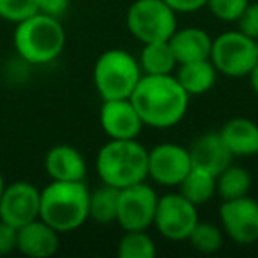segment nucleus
<instances>
[{
	"mask_svg": "<svg viewBox=\"0 0 258 258\" xmlns=\"http://www.w3.org/2000/svg\"><path fill=\"white\" fill-rule=\"evenodd\" d=\"M41 189L27 180L6 184V189L0 198V219L15 228L27 225L39 218Z\"/></svg>",
	"mask_w": 258,
	"mask_h": 258,
	"instance_id": "f8f14e48",
	"label": "nucleus"
},
{
	"mask_svg": "<svg viewBox=\"0 0 258 258\" xmlns=\"http://www.w3.org/2000/svg\"><path fill=\"white\" fill-rule=\"evenodd\" d=\"M89 197L83 180H51L41 189L39 218L58 233L75 232L89 219Z\"/></svg>",
	"mask_w": 258,
	"mask_h": 258,
	"instance_id": "f03ea898",
	"label": "nucleus"
},
{
	"mask_svg": "<svg viewBox=\"0 0 258 258\" xmlns=\"http://www.w3.org/2000/svg\"><path fill=\"white\" fill-rule=\"evenodd\" d=\"M219 223L228 239L239 246H249L258 240V202L249 195L233 200H223Z\"/></svg>",
	"mask_w": 258,
	"mask_h": 258,
	"instance_id": "9d476101",
	"label": "nucleus"
},
{
	"mask_svg": "<svg viewBox=\"0 0 258 258\" xmlns=\"http://www.w3.org/2000/svg\"><path fill=\"white\" fill-rule=\"evenodd\" d=\"M177 187L184 198L200 207L216 197V175L200 168H191Z\"/></svg>",
	"mask_w": 258,
	"mask_h": 258,
	"instance_id": "4be33fe9",
	"label": "nucleus"
},
{
	"mask_svg": "<svg viewBox=\"0 0 258 258\" xmlns=\"http://www.w3.org/2000/svg\"><path fill=\"white\" fill-rule=\"evenodd\" d=\"M247 78H249V85H251V89H253V92L258 96V62H256V66L251 69V73L247 75Z\"/></svg>",
	"mask_w": 258,
	"mask_h": 258,
	"instance_id": "2f4dec72",
	"label": "nucleus"
},
{
	"mask_svg": "<svg viewBox=\"0 0 258 258\" xmlns=\"http://www.w3.org/2000/svg\"><path fill=\"white\" fill-rule=\"evenodd\" d=\"M251 186H253L251 173L239 165H228L216 177V195H219L221 200L246 197L249 195Z\"/></svg>",
	"mask_w": 258,
	"mask_h": 258,
	"instance_id": "5701e85b",
	"label": "nucleus"
},
{
	"mask_svg": "<svg viewBox=\"0 0 258 258\" xmlns=\"http://www.w3.org/2000/svg\"><path fill=\"white\" fill-rule=\"evenodd\" d=\"M191 165L218 177L228 165H232V152L223 142L219 131H209L197 138L189 147Z\"/></svg>",
	"mask_w": 258,
	"mask_h": 258,
	"instance_id": "4468645a",
	"label": "nucleus"
},
{
	"mask_svg": "<svg viewBox=\"0 0 258 258\" xmlns=\"http://www.w3.org/2000/svg\"><path fill=\"white\" fill-rule=\"evenodd\" d=\"M198 221V207L184 198L179 191L159 197L152 225L165 239L187 240Z\"/></svg>",
	"mask_w": 258,
	"mask_h": 258,
	"instance_id": "1a4fd4ad",
	"label": "nucleus"
},
{
	"mask_svg": "<svg viewBox=\"0 0 258 258\" xmlns=\"http://www.w3.org/2000/svg\"><path fill=\"white\" fill-rule=\"evenodd\" d=\"M69 6L71 0H37V13L60 20L68 13Z\"/></svg>",
	"mask_w": 258,
	"mask_h": 258,
	"instance_id": "c756f323",
	"label": "nucleus"
},
{
	"mask_svg": "<svg viewBox=\"0 0 258 258\" xmlns=\"http://www.w3.org/2000/svg\"><path fill=\"white\" fill-rule=\"evenodd\" d=\"M247 4H249V0H207L205 8L219 22L235 23Z\"/></svg>",
	"mask_w": 258,
	"mask_h": 258,
	"instance_id": "a878e982",
	"label": "nucleus"
},
{
	"mask_svg": "<svg viewBox=\"0 0 258 258\" xmlns=\"http://www.w3.org/2000/svg\"><path fill=\"white\" fill-rule=\"evenodd\" d=\"M209 60L218 75L226 78H246L258 62L256 43L240 30L223 32L212 39Z\"/></svg>",
	"mask_w": 258,
	"mask_h": 258,
	"instance_id": "0eeeda50",
	"label": "nucleus"
},
{
	"mask_svg": "<svg viewBox=\"0 0 258 258\" xmlns=\"http://www.w3.org/2000/svg\"><path fill=\"white\" fill-rule=\"evenodd\" d=\"M120 189L110 184L101 182L90 191L89 197V219L99 225H110L117 219V205Z\"/></svg>",
	"mask_w": 258,
	"mask_h": 258,
	"instance_id": "412c9836",
	"label": "nucleus"
},
{
	"mask_svg": "<svg viewBox=\"0 0 258 258\" xmlns=\"http://www.w3.org/2000/svg\"><path fill=\"white\" fill-rule=\"evenodd\" d=\"M37 13V0H0V18L18 23Z\"/></svg>",
	"mask_w": 258,
	"mask_h": 258,
	"instance_id": "bb28decb",
	"label": "nucleus"
},
{
	"mask_svg": "<svg viewBox=\"0 0 258 258\" xmlns=\"http://www.w3.org/2000/svg\"><path fill=\"white\" fill-rule=\"evenodd\" d=\"M138 64L144 75H173L179 66L168 41L144 44Z\"/></svg>",
	"mask_w": 258,
	"mask_h": 258,
	"instance_id": "aec40b11",
	"label": "nucleus"
},
{
	"mask_svg": "<svg viewBox=\"0 0 258 258\" xmlns=\"http://www.w3.org/2000/svg\"><path fill=\"white\" fill-rule=\"evenodd\" d=\"M235 23H237V30H240L247 37L256 41L258 39V2H249Z\"/></svg>",
	"mask_w": 258,
	"mask_h": 258,
	"instance_id": "cd10ccee",
	"label": "nucleus"
},
{
	"mask_svg": "<svg viewBox=\"0 0 258 258\" xmlns=\"http://www.w3.org/2000/svg\"><path fill=\"white\" fill-rule=\"evenodd\" d=\"M168 44L175 55L177 64H187L211 57L212 37L200 27H177L175 32L170 36Z\"/></svg>",
	"mask_w": 258,
	"mask_h": 258,
	"instance_id": "f3484780",
	"label": "nucleus"
},
{
	"mask_svg": "<svg viewBox=\"0 0 258 258\" xmlns=\"http://www.w3.org/2000/svg\"><path fill=\"white\" fill-rule=\"evenodd\" d=\"M223 142L233 158L258 154V124L246 117H233L219 129Z\"/></svg>",
	"mask_w": 258,
	"mask_h": 258,
	"instance_id": "a211bd4d",
	"label": "nucleus"
},
{
	"mask_svg": "<svg viewBox=\"0 0 258 258\" xmlns=\"http://www.w3.org/2000/svg\"><path fill=\"white\" fill-rule=\"evenodd\" d=\"M18 242V228L0 219V256L9 254L16 249Z\"/></svg>",
	"mask_w": 258,
	"mask_h": 258,
	"instance_id": "c85d7f7f",
	"label": "nucleus"
},
{
	"mask_svg": "<svg viewBox=\"0 0 258 258\" xmlns=\"http://www.w3.org/2000/svg\"><path fill=\"white\" fill-rule=\"evenodd\" d=\"M13 43L16 53L25 62L44 66L53 62L64 51L66 30L58 18L36 13L16 23Z\"/></svg>",
	"mask_w": 258,
	"mask_h": 258,
	"instance_id": "20e7f679",
	"label": "nucleus"
},
{
	"mask_svg": "<svg viewBox=\"0 0 258 258\" xmlns=\"http://www.w3.org/2000/svg\"><path fill=\"white\" fill-rule=\"evenodd\" d=\"M6 189V180H4V175H2V172H0V198H2V193H4Z\"/></svg>",
	"mask_w": 258,
	"mask_h": 258,
	"instance_id": "473e14b6",
	"label": "nucleus"
},
{
	"mask_svg": "<svg viewBox=\"0 0 258 258\" xmlns=\"http://www.w3.org/2000/svg\"><path fill=\"white\" fill-rule=\"evenodd\" d=\"M254 43H256V53H258V39H256V41H254Z\"/></svg>",
	"mask_w": 258,
	"mask_h": 258,
	"instance_id": "72a5a7b5",
	"label": "nucleus"
},
{
	"mask_svg": "<svg viewBox=\"0 0 258 258\" xmlns=\"http://www.w3.org/2000/svg\"><path fill=\"white\" fill-rule=\"evenodd\" d=\"M125 27L142 44L168 41L177 30V13L165 0H135L125 13Z\"/></svg>",
	"mask_w": 258,
	"mask_h": 258,
	"instance_id": "423d86ee",
	"label": "nucleus"
},
{
	"mask_svg": "<svg viewBox=\"0 0 258 258\" xmlns=\"http://www.w3.org/2000/svg\"><path fill=\"white\" fill-rule=\"evenodd\" d=\"M166 4L179 15V13H197L207 6V0H165Z\"/></svg>",
	"mask_w": 258,
	"mask_h": 258,
	"instance_id": "7c9ffc66",
	"label": "nucleus"
},
{
	"mask_svg": "<svg viewBox=\"0 0 258 258\" xmlns=\"http://www.w3.org/2000/svg\"><path fill=\"white\" fill-rule=\"evenodd\" d=\"M191 247L197 249L198 253L211 254L216 253L223 247L225 242V232L221 226L214 225L211 221H198L197 226L193 228V232L187 237Z\"/></svg>",
	"mask_w": 258,
	"mask_h": 258,
	"instance_id": "393cba45",
	"label": "nucleus"
},
{
	"mask_svg": "<svg viewBox=\"0 0 258 258\" xmlns=\"http://www.w3.org/2000/svg\"><path fill=\"white\" fill-rule=\"evenodd\" d=\"M60 233L41 218L18 228L16 249L30 258H48L58 251Z\"/></svg>",
	"mask_w": 258,
	"mask_h": 258,
	"instance_id": "2eb2a0df",
	"label": "nucleus"
},
{
	"mask_svg": "<svg viewBox=\"0 0 258 258\" xmlns=\"http://www.w3.org/2000/svg\"><path fill=\"white\" fill-rule=\"evenodd\" d=\"M129 99L144 125L154 129L177 125L189 108V96L173 75H144Z\"/></svg>",
	"mask_w": 258,
	"mask_h": 258,
	"instance_id": "f257e3e1",
	"label": "nucleus"
},
{
	"mask_svg": "<svg viewBox=\"0 0 258 258\" xmlns=\"http://www.w3.org/2000/svg\"><path fill=\"white\" fill-rule=\"evenodd\" d=\"M177 82L180 83L187 96H202L214 87L218 71L209 58L205 60H195L187 64H179L173 73Z\"/></svg>",
	"mask_w": 258,
	"mask_h": 258,
	"instance_id": "6ab92c4d",
	"label": "nucleus"
},
{
	"mask_svg": "<svg viewBox=\"0 0 258 258\" xmlns=\"http://www.w3.org/2000/svg\"><path fill=\"white\" fill-rule=\"evenodd\" d=\"M159 195L147 182H138L133 186L122 187L118 193L117 219L124 232L129 230H147L152 226L158 207Z\"/></svg>",
	"mask_w": 258,
	"mask_h": 258,
	"instance_id": "6e6552de",
	"label": "nucleus"
},
{
	"mask_svg": "<svg viewBox=\"0 0 258 258\" xmlns=\"http://www.w3.org/2000/svg\"><path fill=\"white\" fill-rule=\"evenodd\" d=\"M44 170L51 180H85L87 161L76 147L60 144L51 147L44 158Z\"/></svg>",
	"mask_w": 258,
	"mask_h": 258,
	"instance_id": "dca6fc26",
	"label": "nucleus"
},
{
	"mask_svg": "<svg viewBox=\"0 0 258 258\" xmlns=\"http://www.w3.org/2000/svg\"><path fill=\"white\" fill-rule=\"evenodd\" d=\"M144 76L138 58L125 50L111 48L97 57L94 64V87L101 99H129Z\"/></svg>",
	"mask_w": 258,
	"mask_h": 258,
	"instance_id": "39448f33",
	"label": "nucleus"
},
{
	"mask_svg": "<svg viewBox=\"0 0 258 258\" xmlns=\"http://www.w3.org/2000/svg\"><path fill=\"white\" fill-rule=\"evenodd\" d=\"M191 168L189 149L184 145L165 142L149 151V177L159 186H179Z\"/></svg>",
	"mask_w": 258,
	"mask_h": 258,
	"instance_id": "9b49d317",
	"label": "nucleus"
},
{
	"mask_svg": "<svg viewBox=\"0 0 258 258\" xmlns=\"http://www.w3.org/2000/svg\"><path fill=\"white\" fill-rule=\"evenodd\" d=\"M96 172L101 182L118 189L144 182L149 177V151L135 140H110L99 149Z\"/></svg>",
	"mask_w": 258,
	"mask_h": 258,
	"instance_id": "7ed1b4c3",
	"label": "nucleus"
},
{
	"mask_svg": "<svg viewBox=\"0 0 258 258\" xmlns=\"http://www.w3.org/2000/svg\"><path fill=\"white\" fill-rule=\"evenodd\" d=\"M117 254L118 258H154L158 249L147 230H129L118 240Z\"/></svg>",
	"mask_w": 258,
	"mask_h": 258,
	"instance_id": "b1692460",
	"label": "nucleus"
},
{
	"mask_svg": "<svg viewBox=\"0 0 258 258\" xmlns=\"http://www.w3.org/2000/svg\"><path fill=\"white\" fill-rule=\"evenodd\" d=\"M99 124L110 140H135L145 127L131 99H104Z\"/></svg>",
	"mask_w": 258,
	"mask_h": 258,
	"instance_id": "ddd939ff",
	"label": "nucleus"
}]
</instances>
